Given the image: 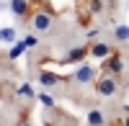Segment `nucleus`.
I'll use <instances>...</instances> for the list:
<instances>
[{"instance_id": "dca6fc26", "label": "nucleus", "mask_w": 129, "mask_h": 126, "mask_svg": "<svg viewBox=\"0 0 129 126\" xmlns=\"http://www.w3.org/2000/svg\"><path fill=\"white\" fill-rule=\"evenodd\" d=\"M114 126H129V106H126V113H124V116H121L119 121H116Z\"/></svg>"}, {"instance_id": "a211bd4d", "label": "nucleus", "mask_w": 129, "mask_h": 126, "mask_svg": "<svg viewBox=\"0 0 129 126\" xmlns=\"http://www.w3.org/2000/svg\"><path fill=\"white\" fill-rule=\"evenodd\" d=\"M18 126H36V123H34V121H28V118L23 116V118H21V121H18Z\"/></svg>"}, {"instance_id": "f8f14e48", "label": "nucleus", "mask_w": 129, "mask_h": 126, "mask_svg": "<svg viewBox=\"0 0 129 126\" xmlns=\"http://www.w3.org/2000/svg\"><path fill=\"white\" fill-rule=\"evenodd\" d=\"M88 126H106V116H103V111L90 108V111H88Z\"/></svg>"}, {"instance_id": "6e6552de", "label": "nucleus", "mask_w": 129, "mask_h": 126, "mask_svg": "<svg viewBox=\"0 0 129 126\" xmlns=\"http://www.w3.org/2000/svg\"><path fill=\"white\" fill-rule=\"evenodd\" d=\"M39 82L44 88H57V85H62V82H67L64 80V75H57V72H49V70H41L39 72Z\"/></svg>"}, {"instance_id": "39448f33", "label": "nucleus", "mask_w": 129, "mask_h": 126, "mask_svg": "<svg viewBox=\"0 0 129 126\" xmlns=\"http://www.w3.org/2000/svg\"><path fill=\"white\" fill-rule=\"evenodd\" d=\"M88 57H90V44L72 46V49H67V54L59 59V65H83Z\"/></svg>"}, {"instance_id": "0eeeda50", "label": "nucleus", "mask_w": 129, "mask_h": 126, "mask_svg": "<svg viewBox=\"0 0 129 126\" xmlns=\"http://www.w3.org/2000/svg\"><path fill=\"white\" fill-rule=\"evenodd\" d=\"M75 8H78V13H80V23H88L90 16L101 10V0H78Z\"/></svg>"}, {"instance_id": "f3484780", "label": "nucleus", "mask_w": 129, "mask_h": 126, "mask_svg": "<svg viewBox=\"0 0 129 126\" xmlns=\"http://www.w3.org/2000/svg\"><path fill=\"white\" fill-rule=\"evenodd\" d=\"M23 41H26V46H28V49H31V46H36V44H39V39H36V36H26Z\"/></svg>"}, {"instance_id": "2eb2a0df", "label": "nucleus", "mask_w": 129, "mask_h": 126, "mask_svg": "<svg viewBox=\"0 0 129 126\" xmlns=\"http://www.w3.org/2000/svg\"><path fill=\"white\" fill-rule=\"evenodd\" d=\"M18 93H21V95H23V98H31V100H36V90L31 88L28 82H23V85L18 88Z\"/></svg>"}, {"instance_id": "7ed1b4c3", "label": "nucleus", "mask_w": 129, "mask_h": 126, "mask_svg": "<svg viewBox=\"0 0 129 126\" xmlns=\"http://www.w3.org/2000/svg\"><path fill=\"white\" fill-rule=\"evenodd\" d=\"M121 88V82L116 75H109V72H98V77H95L93 82V90H95V95H101V98H111L116 95Z\"/></svg>"}, {"instance_id": "f257e3e1", "label": "nucleus", "mask_w": 129, "mask_h": 126, "mask_svg": "<svg viewBox=\"0 0 129 126\" xmlns=\"http://www.w3.org/2000/svg\"><path fill=\"white\" fill-rule=\"evenodd\" d=\"M34 3V10H31V18H28V26L34 31H49L52 26H54V18L57 13L52 10L44 0H31Z\"/></svg>"}, {"instance_id": "9d476101", "label": "nucleus", "mask_w": 129, "mask_h": 126, "mask_svg": "<svg viewBox=\"0 0 129 126\" xmlns=\"http://www.w3.org/2000/svg\"><path fill=\"white\" fill-rule=\"evenodd\" d=\"M0 41H3V44H16L18 41V31L13 26H3L0 28Z\"/></svg>"}, {"instance_id": "f03ea898", "label": "nucleus", "mask_w": 129, "mask_h": 126, "mask_svg": "<svg viewBox=\"0 0 129 126\" xmlns=\"http://www.w3.org/2000/svg\"><path fill=\"white\" fill-rule=\"evenodd\" d=\"M98 67L88 65V62H83V65H75V70L70 75H64V80L70 82V85H93L95 77H98Z\"/></svg>"}, {"instance_id": "1a4fd4ad", "label": "nucleus", "mask_w": 129, "mask_h": 126, "mask_svg": "<svg viewBox=\"0 0 129 126\" xmlns=\"http://www.w3.org/2000/svg\"><path fill=\"white\" fill-rule=\"evenodd\" d=\"M114 54V46L106 44V41H90V57L93 59H106Z\"/></svg>"}, {"instance_id": "4468645a", "label": "nucleus", "mask_w": 129, "mask_h": 126, "mask_svg": "<svg viewBox=\"0 0 129 126\" xmlns=\"http://www.w3.org/2000/svg\"><path fill=\"white\" fill-rule=\"evenodd\" d=\"M36 100H39L44 108H57V103H54V98H52L49 93H36Z\"/></svg>"}, {"instance_id": "20e7f679", "label": "nucleus", "mask_w": 129, "mask_h": 126, "mask_svg": "<svg viewBox=\"0 0 129 126\" xmlns=\"http://www.w3.org/2000/svg\"><path fill=\"white\" fill-rule=\"evenodd\" d=\"M98 70H101V72H109V75L121 77V75H124V54L114 49V54H111V57L101 59V67H98Z\"/></svg>"}, {"instance_id": "ddd939ff", "label": "nucleus", "mask_w": 129, "mask_h": 126, "mask_svg": "<svg viewBox=\"0 0 129 126\" xmlns=\"http://www.w3.org/2000/svg\"><path fill=\"white\" fill-rule=\"evenodd\" d=\"M114 36H116V41H124V44H126V41H129V26L126 23H119L114 28Z\"/></svg>"}, {"instance_id": "9b49d317", "label": "nucleus", "mask_w": 129, "mask_h": 126, "mask_svg": "<svg viewBox=\"0 0 129 126\" xmlns=\"http://www.w3.org/2000/svg\"><path fill=\"white\" fill-rule=\"evenodd\" d=\"M26 49H28V46H26V41H23V39H18L16 44H10V51H8V59H10V62H16V59H18V57H21V54H23V51H26Z\"/></svg>"}, {"instance_id": "423d86ee", "label": "nucleus", "mask_w": 129, "mask_h": 126, "mask_svg": "<svg viewBox=\"0 0 129 126\" xmlns=\"http://www.w3.org/2000/svg\"><path fill=\"white\" fill-rule=\"evenodd\" d=\"M8 8H10V13H13L21 23H28L31 10H34V3H31V0H10Z\"/></svg>"}]
</instances>
